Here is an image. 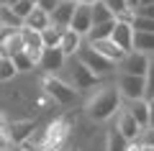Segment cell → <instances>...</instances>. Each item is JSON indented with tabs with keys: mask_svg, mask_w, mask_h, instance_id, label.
I'll use <instances>...</instances> for the list:
<instances>
[{
	"mask_svg": "<svg viewBox=\"0 0 154 151\" xmlns=\"http://www.w3.org/2000/svg\"><path fill=\"white\" fill-rule=\"evenodd\" d=\"M90 120H108L113 118L118 110H121V95H118V87H100L93 97L85 105Z\"/></svg>",
	"mask_w": 154,
	"mask_h": 151,
	"instance_id": "1",
	"label": "cell"
},
{
	"mask_svg": "<svg viewBox=\"0 0 154 151\" xmlns=\"http://www.w3.org/2000/svg\"><path fill=\"white\" fill-rule=\"evenodd\" d=\"M41 87H44L46 97H51V100L59 103V105H75L77 103V95H80L69 82L59 80V77H54V74H46L44 82H41Z\"/></svg>",
	"mask_w": 154,
	"mask_h": 151,
	"instance_id": "2",
	"label": "cell"
},
{
	"mask_svg": "<svg viewBox=\"0 0 154 151\" xmlns=\"http://www.w3.org/2000/svg\"><path fill=\"white\" fill-rule=\"evenodd\" d=\"M77 59L82 62L85 67H88L90 72H93L95 77H105V74H110V72L116 69V64L110 59H105V56H100L98 51H95V49H90L88 44H82V46H80V51H77Z\"/></svg>",
	"mask_w": 154,
	"mask_h": 151,
	"instance_id": "3",
	"label": "cell"
},
{
	"mask_svg": "<svg viewBox=\"0 0 154 151\" xmlns=\"http://www.w3.org/2000/svg\"><path fill=\"white\" fill-rule=\"evenodd\" d=\"M64 67H67V64H64ZM67 69H69V85L75 87L77 92H80V90H90V87H95V85L100 82V77H95L93 72L82 64V62L77 59V56H72V64L67 67Z\"/></svg>",
	"mask_w": 154,
	"mask_h": 151,
	"instance_id": "4",
	"label": "cell"
},
{
	"mask_svg": "<svg viewBox=\"0 0 154 151\" xmlns=\"http://www.w3.org/2000/svg\"><path fill=\"white\" fill-rule=\"evenodd\" d=\"M118 95H121V100H126V103L141 100V97L146 95V82H144V77L121 74L118 77Z\"/></svg>",
	"mask_w": 154,
	"mask_h": 151,
	"instance_id": "5",
	"label": "cell"
},
{
	"mask_svg": "<svg viewBox=\"0 0 154 151\" xmlns=\"http://www.w3.org/2000/svg\"><path fill=\"white\" fill-rule=\"evenodd\" d=\"M67 141V123L64 120H54L49 123V128L44 131V141H41V149L44 151H59Z\"/></svg>",
	"mask_w": 154,
	"mask_h": 151,
	"instance_id": "6",
	"label": "cell"
},
{
	"mask_svg": "<svg viewBox=\"0 0 154 151\" xmlns=\"http://www.w3.org/2000/svg\"><path fill=\"white\" fill-rule=\"evenodd\" d=\"M21 28H0V56H16L23 51V38H21Z\"/></svg>",
	"mask_w": 154,
	"mask_h": 151,
	"instance_id": "7",
	"label": "cell"
},
{
	"mask_svg": "<svg viewBox=\"0 0 154 151\" xmlns=\"http://www.w3.org/2000/svg\"><path fill=\"white\" fill-rule=\"evenodd\" d=\"M149 67V56L141 54V51H128L121 62H118V69L121 74H134V77H144Z\"/></svg>",
	"mask_w": 154,
	"mask_h": 151,
	"instance_id": "8",
	"label": "cell"
},
{
	"mask_svg": "<svg viewBox=\"0 0 154 151\" xmlns=\"http://www.w3.org/2000/svg\"><path fill=\"white\" fill-rule=\"evenodd\" d=\"M67 64V56L62 54V49L54 46V49H44L41 51V59H38V69H44L46 74H57L59 69H64Z\"/></svg>",
	"mask_w": 154,
	"mask_h": 151,
	"instance_id": "9",
	"label": "cell"
},
{
	"mask_svg": "<svg viewBox=\"0 0 154 151\" xmlns=\"http://www.w3.org/2000/svg\"><path fill=\"white\" fill-rule=\"evenodd\" d=\"M116 131H118V133H121L128 143H134V141L141 136L144 128L131 118V113H128V110H118V118H116Z\"/></svg>",
	"mask_w": 154,
	"mask_h": 151,
	"instance_id": "10",
	"label": "cell"
},
{
	"mask_svg": "<svg viewBox=\"0 0 154 151\" xmlns=\"http://www.w3.org/2000/svg\"><path fill=\"white\" fill-rule=\"evenodd\" d=\"M85 44H88L90 49H95V51H98L100 56L110 59L113 64H118V62H121L123 56H126V51H123V49L118 46V44H113L110 38H95V41H85Z\"/></svg>",
	"mask_w": 154,
	"mask_h": 151,
	"instance_id": "11",
	"label": "cell"
},
{
	"mask_svg": "<svg viewBox=\"0 0 154 151\" xmlns=\"http://www.w3.org/2000/svg\"><path fill=\"white\" fill-rule=\"evenodd\" d=\"M77 8V0H59L54 8H51L49 18H51V26H59V28H69L72 21V13Z\"/></svg>",
	"mask_w": 154,
	"mask_h": 151,
	"instance_id": "12",
	"label": "cell"
},
{
	"mask_svg": "<svg viewBox=\"0 0 154 151\" xmlns=\"http://www.w3.org/2000/svg\"><path fill=\"white\" fill-rule=\"evenodd\" d=\"M36 131V123L33 120H13V123L5 125V133L11 138V143H26L28 138Z\"/></svg>",
	"mask_w": 154,
	"mask_h": 151,
	"instance_id": "13",
	"label": "cell"
},
{
	"mask_svg": "<svg viewBox=\"0 0 154 151\" xmlns=\"http://www.w3.org/2000/svg\"><path fill=\"white\" fill-rule=\"evenodd\" d=\"M69 28L75 33H80V36H88V31L93 28V16H90V5H80L77 3L75 13H72V21H69Z\"/></svg>",
	"mask_w": 154,
	"mask_h": 151,
	"instance_id": "14",
	"label": "cell"
},
{
	"mask_svg": "<svg viewBox=\"0 0 154 151\" xmlns=\"http://www.w3.org/2000/svg\"><path fill=\"white\" fill-rule=\"evenodd\" d=\"M110 41L118 44L126 54L134 51V28H131V23H118V21H116L113 31H110Z\"/></svg>",
	"mask_w": 154,
	"mask_h": 151,
	"instance_id": "15",
	"label": "cell"
},
{
	"mask_svg": "<svg viewBox=\"0 0 154 151\" xmlns=\"http://www.w3.org/2000/svg\"><path fill=\"white\" fill-rule=\"evenodd\" d=\"M85 44V38L80 36V33H75L72 28H64V33H62V41H59V49L62 54L67 56V59H72V56L80 51V46Z\"/></svg>",
	"mask_w": 154,
	"mask_h": 151,
	"instance_id": "16",
	"label": "cell"
},
{
	"mask_svg": "<svg viewBox=\"0 0 154 151\" xmlns=\"http://www.w3.org/2000/svg\"><path fill=\"white\" fill-rule=\"evenodd\" d=\"M23 26H26V28H33V31H44V28L51 26V18H49V13H46L44 8L36 5L26 18H23Z\"/></svg>",
	"mask_w": 154,
	"mask_h": 151,
	"instance_id": "17",
	"label": "cell"
},
{
	"mask_svg": "<svg viewBox=\"0 0 154 151\" xmlns=\"http://www.w3.org/2000/svg\"><path fill=\"white\" fill-rule=\"evenodd\" d=\"M126 110L131 113V118L136 120L141 128H146L149 125V100H131V103H126Z\"/></svg>",
	"mask_w": 154,
	"mask_h": 151,
	"instance_id": "18",
	"label": "cell"
},
{
	"mask_svg": "<svg viewBox=\"0 0 154 151\" xmlns=\"http://www.w3.org/2000/svg\"><path fill=\"white\" fill-rule=\"evenodd\" d=\"M134 51H141V54L152 56L154 54V33L134 31Z\"/></svg>",
	"mask_w": 154,
	"mask_h": 151,
	"instance_id": "19",
	"label": "cell"
},
{
	"mask_svg": "<svg viewBox=\"0 0 154 151\" xmlns=\"http://www.w3.org/2000/svg\"><path fill=\"white\" fill-rule=\"evenodd\" d=\"M90 16H93V26H98V23H108V21H116V16L105 8L103 0H98L95 5H90Z\"/></svg>",
	"mask_w": 154,
	"mask_h": 151,
	"instance_id": "20",
	"label": "cell"
},
{
	"mask_svg": "<svg viewBox=\"0 0 154 151\" xmlns=\"http://www.w3.org/2000/svg\"><path fill=\"white\" fill-rule=\"evenodd\" d=\"M62 33H64V28H59V26H49V28H44V31H41V41H44V49H54V46H59Z\"/></svg>",
	"mask_w": 154,
	"mask_h": 151,
	"instance_id": "21",
	"label": "cell"
},
{
	"mask_svg": "<svg viewBox=\"0 0 154 151\" xmlns=\"http://www.w3.org/2000/svg\"><path fill=\"white\" fill-rule=\"evenodd\" d=\"M116 21H108V23H98V26H93L88 31V36H85V41H95V38H110V31H113Z\"/></svg>",
	"mask_w": 154,
	"mask_h": 151,
	"instance_id": "22",
	"label": "cell"
},
{
	"mask_svg": "<svg viewBox=\"0 0 154 151\" xmlns=\"http://www.w3.org/2000/svg\"><path fill=\"white\" fill-rule=\"evenodd\" d=\"M0 21L8 28H23V18H18L11 5H0Z\"/></svg>",
	"mask_w": 154,
	"mask_h": 151,
	"instance_id": "23",
	"label": "cell"
},
{
	"mask_svg": "<svg viewBox=\"0 0 154 151\" xmlns=\"http://www.w3.org/2000/svg\"><path fill=\"white\" fill-rule=\"evenodd\" d=\"M126 149H128V141L113 128L110 136H108V146H105V151H126Z\"/></svg>",
	"mask_w": 154,
	"mask_h": 151,
	"instance_id": "24",
	"label": "cell"
},
{
	"mask_svg": "<svg viewBox=\"0 0 154 151\" xmlns=\"http://www.w3.org/2000/svg\"><path fill=\"white\" fill-rule=\"evenodd\" d=\"M16 74H18V69H16V64H13V59L11 56H0V80L3 82L13 80Z\"/></svg>",
	"mask_w": 154,
	"mask_h": 151,
	"instance_id": "25",
	"label": "cell"
},
{
	"mask_svg": "<svg viewBox=\"0 0 154 151\" xmlns=\"http://www.w3.org/2000/svg\"><path fill=\"white\" fill-rule=\"evenodd\" d=\"M144 82H146V95H144V100H152L154 97V54L149 56V67H146V74H144Z\"/></svg>",
	"mask_w": 154,
	"mask_h": 151,
	"instance_id": "26",
	"label": "cell"
},
{
	"mask_svg": "<svg viewBox=\"0 0 154 151\" xmlns=\"http://www.w3.org/2000/svg\"><path fill=\"white\" fill-rule=\"evenodd\" d=\"M131 28H134V31H146V33H154V18H141V16H134Z\"/></svg>",
	"mask_w": 154,
	"mask_h": 151,
	"instance_id": "27",
	"label": "cell"
},
{
	"mask_svg": "<svg viewBox=\"0 0 154 151\" xmlns=\"http://www.w3.org/2000/svg\"><path fill=\"white\" fill-rule=\"evenodd\" d=\"M11 59H13V64H16V69H18V72H31L33 67H36L31 59H28V54H26V51H21V54L11 56Z\"/></svg>",
	"mask_w": 154,
	"mask_h": 151,
	"instance_id": "28",
	"label": "cell"
},
{
	"mask_svg": "<svg viewBox=\"0 0 154 151\" xmlns=\"http://www.w3.org/2000/svg\"><path fill=\"white\" fill-rule=\"evenodd\" d=\"M11 8H13V13H16L18 18H26L28 13L36 8V0H18L16 5H11Z\"/></svg>",
	"mask_w": 154,
	"mask_h": 151,
	"instance_id": "29",
	"label": "cell"
},
{
	"mask_svg": "<svg viewBox=\"0 0 154 151\" xmlns=\"http://www.w3.org/2000/svg\"><path fill=\"white\" fill-rule=\"evenodd\" d=\"M103 3H105V8H108V11L113 13V16H118L121 11H126V8H128V3H126V0H103Z\"/></svg>",
	"mask_w": 154,
	"mask_h": 151,
	"instance_id": "30",
	"label": "cell"
},
{
	"mask_svg": "<svg viewBox=\"0 0 154 151\" xmlns=\"http://www.w3.org/2000/svg\"><path fill=\"white\" fill-rule=\"evenodd\" d=\"M139 146H154V128H144L141 136L136 138Z\"/></svg>",
	"mask_w": 154,
	"mask_h": 151,
	"instance_id": "31",
	"label": "cell"
},
{
	"mask_svg": "<svg viewBox=\"0 0 154 151\" xmlns=\"http://www.w3.org/2000/svg\"><path fill=\"white\" fill-rule=\"evenodd\" d=\"M134 13L141 18H154V5H136L134 8Z\"/></svg>",
	"mask_w": 154,
	"mask_h": 151,
	"instance_id": "32",
	"label": "cell"
},
{
	"mask_svg": "<svg viewBox=\"0 0 154 151\" xmlns=\"http://www.w3.org/2000/svg\"><path fill=\"white\" fill-rule=\"evenodd\" d=\"M134 16H136V13H134V8H126V11H121L118 16H116V21H118V23H131Z\"/></svg>",
	"mask_w": 154,
	"mask_h": 151,
	"instance_id": "33",
	"label": "cell"
},
{
	"mask_svg": "<svg viewBox=\"0 0 154 151\" xmlns=\"http://www.w3.org/2000/svg\"><path fill=\"white\" fill-rule=\"evenodd\" d=\"M11 149V138H8L5 128H0V151H8Z\"/></svg>",
	"mask_w": 154,
	"mask_h": 151,
	"instance_id": "34",
	"label": "cell"
},
{
	"mask_svg": "<svg viewBox=\"0 0 154 151\" xmlns=\"http://www.w3.org/2000/svg\"><path fill=\"white\" fill-rule=\"evenodd\" d=\"M57 3H59V0H36V5H38V8H44L46 13H51V8H54Z\"/></svg>",
	"mask_w": 154,
	"mask_h": 151,
	"instance_id": "35",
	"label": "cell"
},
{
	"mask_svg": "<svg viewBox=\"0 0 154 151\" xmlns=\"http://www.w3.org/2000/svg\"><path fill=\"white\" fill-rule=\"evenodd\" d=\"M146 128H154V97L149 100V125Z\"/></svg>",
	"mask_w": 154,
	"mask_h": 151,
	"instance_id": "36",
	"label": "cell"
},
{
	"mask_svg": "<svg viewBox=\"0 0 154 151\" xmlns=\"http://www.w3.org/2000/svg\"><path fill=\"white\" fill-rule=\"evenodd\" d=\"M77 3H80V5H95L98 0H77Z\"/></svg>",
	"mask_w": 154,
	"mask_h": 151,
	"instance_id": "37",
	"label": "cell"
},
{
	"mask_svg": "<svg viewBox=\"0 0 154 151\" xmlns=\"http://www.w3.org/2000/svg\"><path fill=\"white\" fill-rule=\"evenodd\" d=\"M5 125H8V120H5V115L0 113V128H5Z\"/></svg>",
	"mask_w": 154,
	"mask_h": 151,
	"instance_id": "38",
	"label": "cell"
},
{
	"mask_svg": "<svg viewBox=\"0 0 154 151\" xmlns=\"http://www.w3.org/2000/svg\"><path fill=\"white\" fill-rule=\"evenodd\" d=\"M126 3H128V8H136L139 3H141V0H126Z\"/></svg>",
	"mask_w": 154,
	"mask_h": 151,
	"instance_id": "39",
	"label": "cell"
},
{
	"mask_svg": "<svg viewBox=\"0 0 154 151\" xmlns=\"http://www.w3.org/2000/svg\"><path fill=\"white\" fill-rule=\"evenodd\" d=\"M139 5H154V0H141Z\"/></svg>",
	"mask_w": 154,
	"mask_h": 151,
	"instance_id": "40",
	"label": "cell"
},
{
	"mask_svg": "<svg viewBox=\"0 0 154 151\" xmlns=\"http://www.w3.org/2000/svg\"><path fill=\"white\" fill-rule=\"evenodd\" d=\"M141 151H154V146H141Z\"/></svg>",
	"mask_w": 154,
	"mask_h": 151,
	"instance_id": "41",
	"label": "cell"
},
{
	"mask_svg": "<svg viewBox=\"0 0 154 151\" xmlns=\"http://www.w3.org/2000/svg\"><path fill=\"white\" fill-rule=\"evenodd\" d=\"M16 3H18V0H8V5H16Z\"/></svg>",
	"mask_w": 154,
	"mask_h": 151,
	"instance_id": "42",
	"label": "cell"
},
{
	"mask_svg": "<svg viewBox=\"0 0 154 151\" xmlns=\"http://www.w3.org/2000/svg\"><path fill=\"white\" fill-rule=\"evenodd\" d=\"M0 5H8V0H0Z\"/></svg>",
	"mask_w": 154,
	"mask_h": 151,
	"instance_id": "43",
	"label": "cell"
},
{
	"mask_svg": "<svg viewBox=\"0 0 154 151\" xmlns=\"http://www.w3.org/2000/svg\"><path fill=\"white\" fill-rule=\"evenodd\" d=\"M0 28H3V21H0Z\"/></svg>",
	"mask_w": 154,
	"mask_h": 151,
	"instance_id": "44",
	"label": "cell"
}]
</instances>
